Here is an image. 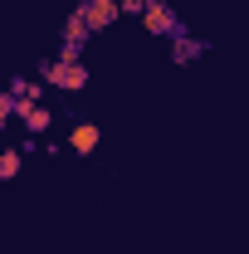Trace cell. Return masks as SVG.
I'll return each instance as SVG.
<instances>
[{"mask_svg": "<svg viewBox=\"0 0 249 254\" xmlns=\"http://www.w3.org/2000/svg\"><path fill=\"white\" fill-rule=\"evenodd\" d=\"M147 5H152V0H118V10H123V15H137V20H142Z\"/></svg>", "mask_w": 249, "mask_h": 254, "instance_id": "obj_10", "label": "cell"}, {"mask_svg": "<svg viewBox=\"0 0 249 254\" xmlns=\"http://www.w3.org/2000/svg\"><path fill=\"white\" fill-rule=\"evenodd\" d=\"M88 34H93V25L83 20V10H73V15L63 20V34H59V44H73V49H83V44H88Z\"/></svg>", "mask_w": 249, "mask_h": 254, "instance_id": "obj_6", "label": "cell"}, {"mask_svg": "<svg viewBox=\"0 0 249 254\" xmlns=\"http://www.w3.org/2000/svg\"><path fill=\"white\" fill-rule=\"evenodd\" d=\"M20 166H25V147H5L0 152V181H15Z\"/></svg>", "mask_w": 249, "mask_h": 254, "instance_id": "obj_7", "label": "cell"}, {"mask_svg": "<svg viewBox=\"0 0 249 254\" xmlns=\"http://www.w3.org/2000/svg\"><path fill=\"white\" fill-rule=\"evenodd\" d=\"M10 118H20V93H15V88L0 93V123H10Z\"/></svg>", "mask_w": 249, "mask_h": 254, "instance_id": "obj_8", "label": "cell"}, {"mask_svg": "<svg viewBox=\"0 0 249 254\" xmlns=\"http://www.w3.org/2000/svg\"><path fill=\"white\" fill-rule=\"evenodd\" d=\"M78 10H83V20L93 25V34H98V30H108V25L123 15V10H118V0H83Z\"/></svg>", "mask_w": 249, "mask_h": 254, "instance_id": "obj_4", "label": "cell"}, {"mask_svg": "<svg viewBox=\"0 0 249 254\" xmlns=\"http://www.w3.org/2000/svg\"><path fill=\"white\" fill-rule=\"evenodd\" d=\"M205 49H210V44H205L200 34H190V30H181L176 39H171V59H176V64H195Z\"/></svg>", "mask_w": 249, "mask_h": 254, "instance_id": "obj_5", "label": "cell"}, {"mask_svg": "<svg viewBox=\"0 0 249 254\" xmlns=\"http://www.w3.org/2000/svg\"><path fill=\"white\" fill-rule=\"evenodd\" d=\"M98 142H103V127L88 123V118H78V123H73V132H68V147H73L78 157H93Z\"/></svg>", "mask_w": 249, "mask_h": 254, "instance_id": "obj_2", "label": "cell"}, {"mask_svg": "<svg viewBox=\"0 0 249 254\" xmlns=\"http://www.w3.org/2000/svg\"><path fill=\"white\" fill-rule=\"evenodd\" d=\"M20 127H25L30 137H44V132L54 127V113H49L44 103H20Z\"/></svg>", "mask_w": 249, "mask_h": 254, "instance_id": "obj_3", "label": "cell"}, {"mask_svg": "<svg viewBox=\"0 0 249 254\" xmlns=\"http://www.w3.org/2000/svg\"><path fill=\"white\" fill-rule=\"evenodd\" d=\"M142 30L152 34V39H176L186 25H181V15H176L166 0H152V5L142 10Z\"/></svg>", "mask_w": 249, "mask_h": 254, "instance_id": "obj_1", "label": "cell"}, {"mask_svg": "<svg viewBox=\"0 0 249 254\" xmlns=\"http://www.w3.org/2000/svg\"><path fill=\"white\" fill-rule=\"evenodd\" d=\"M10 88H15V93H20V103H39V93H44V88H39V83H34V78H15V83H10Z\"/></svg>", "mask_w": 249, "mask_h": 254, "instance_id": "obj_9", "label": "cell"}]
</instances>
